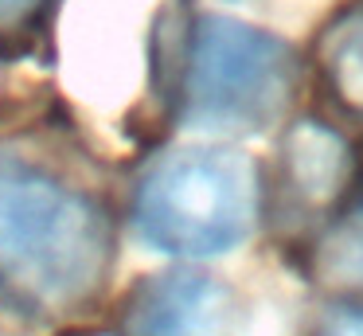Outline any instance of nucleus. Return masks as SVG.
I'll return each instance as SVG.
<instances>
[{"mask_svg": "<svg viewBox=\"0 0 363 336\" xmlns=\"http://www.w3.org/2000/svg\"><path fill=\"white\" fill-rule=\"evenodd\" d=\"M113 219L67 172L0 145V305L28 325L86 313L113 270Z\"/></svg>", "mask_w": 363, "mask_h": 336, "instance_id": "nucleus-1", "label": "nucleus"}, {"mask_svg": "<svg viewBox=\"0 0 363 336\" xmlns=\"http://www.w3.org/2000/svg\"><path fill=\"white\" fill-rule=\"evenodd\" d=\"M262 184L246 153L215 141L164 153L133 192V231L168 258H219L258 227Z\"/></svg>", "mask_w": 363, "mask_h": 336, "instance_id": "nucleus-2", "label": "nucleus"}, {"mask_svg": "<svg viewBox=\"0 0 363 336\" xmlns=\"http://www.w3.org/2000/svg\"><path fill=\"white\" fill-rule=\"evenodd\" d=\"M289 47L235 16H199L180 67L176 114L196 133L262 129L289 94Z\"/></svg>", "mask_w": 363, "mask_h": 336, "instance_id": "nucleus-3", "label": "nucleus"}, {"mask_svg": "<svg viewBox=\"0 0 363 336\" xmlns=\"http://www.w3.org/2000/svg\"><path fill=\"white\" fill-rule=\"evenodd\" d=\"M118 336H238L242 309L223 278L191 266L149 273L118 309Z\"/></svg>", "mask_w": 363, "mask_h": 336, "instance_id": "nucleus-4", "label": "nucleus"}, {"mask_svg": "<svg viewBox=\"0 0 363 336\" xmlns=\"http://www.w3.org/2000/svg\"><path fill=\"white\" fill-rule=\"evenodd\" d=\"M285 161H289L297 192L308 203L336 200L347 180V168H352V156H347V145L340 141V133H332L320 121H305L289 133Z\"/></svg>", "mask_w": 363, "mask_h": 336, "instance_id": "nucleus-5", "label": "nucleus"}, {"mask_svg": "<svg viewBox=\"0 0 363 336\" xmlns=\"http://www.w3.org/2000/svg\"><path fill=\"white\" fill-rule=\"evenodd\" d=\"M316 278L340 301H363V200L352 203L316 246Z\"/></svg>", "mask_w": 363, "mask_h": 336, "instance_id": "nucleus-6", "label": "nucleus"}, {"mask_svg": "<svg viewBox=\"0 0 363 336\" xmlns=\"http://www.w3.org/2000/svg\"><path fill=\"white\" fill-rule=\"evenodd\" d=\"M324 67H328V82L336 98L355 117H363V16H352L328 36Z\"/></svg>", "mask_w": 363, "mask_h": 336, "instance_id": "nucleus-7", "label": "nucleus"}, {"mask_svg": "<svg viewBox=\"0 0 363 336\" xmlns=\"http://www.w3.org/2000/svg\"><path fill=\"white\" fill-rule=\"evenodd\" d=\"M308 336H363V301H336Z\"/></svg>", "mask_w": 363, "mask_h": 336, "instance_id": "nucleus-8", "label": "nucleus"}, {"mask_svg": "<svg viewBox=\"0 0 363 336\" xmlns=\"http://www.w3.org/2000/svg\"><path fill=\"white\" fill-rule=\"evenodd\" d=\"M48 0H0V28H20L28 23Z\"/></svg>", "mask_w": 363, "mask_h": 336, "instance_id": "nucleus-9", "label": "nucleus"}]
</instances>
